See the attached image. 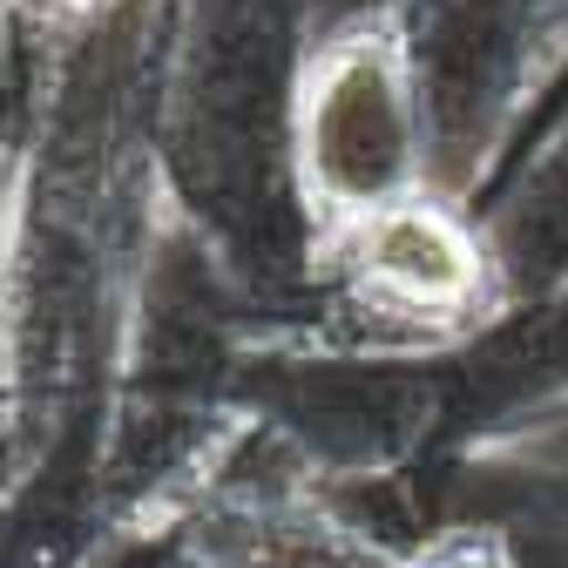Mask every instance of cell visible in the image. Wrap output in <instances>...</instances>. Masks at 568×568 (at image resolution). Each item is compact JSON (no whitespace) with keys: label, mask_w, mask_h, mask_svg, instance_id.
<instances>
[{"label":"cell","mask_w":568,"mask_h":568,"mask_svg":"<svg viewBox=\"0 0 568 568\" xmlns=\"http://www.w3.org/2000/svg\"><path fill=\"white\" fill-rule=\"evenodd\" d=\"M373 264H379V277L399 284L406 298H434V292H447V284H454V271L467 257H460V244L434 217H393L379 231V244H373Z\"/></svg>","instance_id":"obj_1"}]
</instances>
